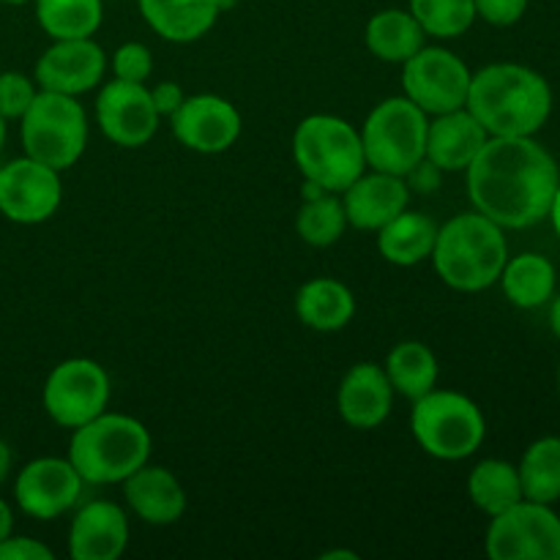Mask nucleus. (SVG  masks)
I'll return each instance as SVG.
<instances>
[{
    "instance_id": "1",
    "label": "nucleus",
    "mask_w": 560,
    "mask_h": 560,
    "mask_svg": "<svg viewBox=\"0 0 560 560\" xmlns=\"http://www.w3.org/2000/svg\"><path fill=\"white\" fill-rule=\"evenodd\" d=\"M465 184L476 211L503 230H525L550 217L560 170L534 137H490L465 170Z\"/></svg>"
},
{
    "instance_id": "2",
    "label": "nucleus",
    "mask_w": 560,
    "mask_h": 560,
    "mask_svg": "<svg viewBox=\"0 0 560 560\" xmlns=\"http://www.w3.org/2000/svg\"><path fill=\"white\" fill-rule=\"evenodd\" d=\"M465 109L490 137H534L552 115V88L520 63H490L470 77Z\"/></svg>"
},
{
    "instance_id": "3",
    "label": "nucleus",
    "mask_w": 560,
    "mask_h": 560,
    "mask_svg": "<svg viewBox=\"0 0 560 560\" xmlns=\"http://www.w3.org/2000/svg\"><path fill=\"white\" fill-rule=\"evenodd\" d=\"M509 244L501 224L470 211L438 228L432 262L443 284L457 293H481L501 279Z\"/></svg>"
},
{
    "instance_id": "4",
    "label": "nucleus",
    "mask_w": 560,
    "mask_h": 560,
    "mask_svg": "<svg viewBox=\"0 0 560 560\" xmlns=\"http://www.w3.org/2000/svg\"><path fill=\"white\" fill-rule=\"evenodd\" d=\"M151 432L126 413H98L71 430L69 463L85 485H124L151 457Z\"/></svg>"
},
{
    "instance_id": "5",
    "label": "nucleus",
    "mask_w": 560,
    "mask_h": 560,
    "mask_svg": "<svg viewBox=\"0 0 560 560\" xmlns=\"http://www.w3.org/2000/svg\"><path fill=\"white\" fill-rule=\"evenodd\" d=\"M293 162L306 184L342 195L366 170L361 131L339 115H306L293 131Z\"/></svg>"
},
{
    "instance_id": "6",
    "label": "nucleus",
    "mask_w": 560,
    "mask_h": 560,
    "mask_svg": "<svg viewBox=\"0 0 560 560\" xmlns=\"http://www.w3.org/2000/svg\"><path fill=\"white\" fill-rule=\"evenodd\" d=\"M410 432L430 457L459 463L479 452L487 435V421L470 397L446 388H432L413 402Z\"/></svg>"
},
{
    "instance_id": "7",
    "label": "nucleus",
    "mask_w": 560,
    "mask_h": 560,
    "mask_svg": "<svg viewBox=\"0 0 560 560\" xmlns=\"http://www.w3.org/2000/svg\"><path fill=\"white\" fill-rule=\"evenodd\" d=\"M20 137L25 156L63 173L85 153L88 115L74 96L38 91L20 118Z\"/></svg>"
},
{
    "instance_id": "8",
    "label": "nucleus",
    "mask_w": 560,
    "mask_h": 560,
    "mask_svg": "<svg viewBox=\"0 0 560 560\" xmlns=\"http://www.w3.org/2000/svg\"><path fill=\"white\" fill-rule=\"evenodd\" d=\"M427 124L430 115L408 96H392L375 104L361 126L366 167L408 178L410 170L424 162Z\"/></svg>"
},
{
    "instance_id": "9",
    "label": "nucleus",
    "mask_w": 560,
    "mask_h": 560,
    "mask_svg": "<svg viewBox=\"0 0 560 560\" xmlns=\"http://www.w3.org/2000/svg\"><path fill=\"white\" fill-rule=\"evenodd\" d=\"M485 550L492 560H560V517L547 503L523 498L490 517Z\"/></svg>"
},
{
    "instance_id": "10",
    "label": "nucleus",
    "mask_w": 560,
    "mask_h": 560,
    "mask_svg": "<svg viewBox=\"0 0 560 560\" xmlns=\"http://www.w3.org/2000/svg\"><path fill=\"white\" fill-rule=\"evenodd\" d=\"M109 375L93 359H66L44 381L42 402L49 419L66 430H77L96 419L109 405Z\"/></svg>"
},
{
    "instance_id": "11",
    "label": "nucleus",
    "mask_w": 560,
    "mask_h": 560,
    "mask_svg": "<svg viewBox=\"0 0 560 560\" xmlns=\"http://www.w3.org/2000/svg\"><path fill=\"white\" fill-rule=\"evenodd\" d=\"M474 71L446 47H421L402 63V96L427 115L463 109Z\"/></svg>"
},
{
    "instance_id": "12",
    "label": "nucleus",
    "mask_w": 560,
    "mask_h": 560,
    "mask_svg": "<svg viewBox=\"0 0 560 560\" xmlns=\"http://www.w3.org/2000/svg\"><path fill=\"white\" fill-rule=\"evenodd\" d=\"M63 200L58 170L31 156L0 167V213L16 224H42L55 217Z\"/></svg>"
},
{
    "instance_id": "13",
    "label": "nucleus",
    "mask_w": 560,
    "mask_h": 560,
    "mask_svg": "<svg viewBox=\"0 0 560 560\" xmlns=\"http://www.w3.org/2000/svg\"><path fill=\"white\" fill-rule=\"evenodd\" d=\"M162 115L153 107L145 82L109 80L96 96V124L109 142L142 148L156 137Z\"/></svg>"
},
{
    "instance_id": "14",
    "label": "nucleus",
    "mask_w": 560,
    "mask_h": 560,
    "mask_svg": "<svg viewBox=\"0 0 560 560\" xmlns=\"http://www.w3.org/2000/svg\"><path fill=\"white\" fill-rule=\"evenodd\" d=\"M82 476L77 474L69 457H38L31 459L25 468L16 474L14 498L16 506L33 520H58L60 514L71 512L80 503Z\"/></svg>"
},
{
    "instance_id": "15",
    "label": "nucleus",
    "mask_w": 560,
    "mask_h": 560,
    "mask_svg": "<svg viewBox=\"0 0 560 560\" xmlns=\"http://www.w3.org/2000/svg\"><path fill=\"white\" fill-rule=\"evenodd\" d=\"M175 140L195 153L217 156L238 142L244 120L233 102L217 93H195L170 118Z\"/></svg>"
},
{
    "instance_id": "16",
    "label": "nucleus",
    "mask_w": 560,
    "mask_h": 560,
    "mask_svg": "<svg viewBox=\"0 0 560 560\" xmlns=\"http://www.w3.org/2000/svg\"><path fill=\"white\" fill-rule=\"evenodd\" d=\"M107 55L91 38H58L38 58L33 80L38 91L63 93L80 98L82 93L102 85L107 74Z\"/></svg>"
},
{
    "instance_id": "17",
    "label": "nucleus",
    "mask_w": 560,
    "mask_h": 560,
    "mask_svg": "<svg viewBox=\"0 0 560 560\" xmlns=\"http://www.w3.org/2000/svg\"><path fill=\"white\" fill-rule=\"evenodd\" d=\"M410 202L408 180L399 175L370 170L361 173L348 189L342 191V206L348 224L364 233H377L383 224L402 213Z\"/></svg>"
},
{
    "instance_id": "18",
    "label": "nucleus",
    "mask_w": 560,
    "mask_h": 560,
    "mask_svg": "<svg viewBox=\"0 0 560 560\" xmlns=\"http://www.w3.org/2000/svg\"><path fill=\"white\" fill-rule=\"evenodd\" d=\"M394 388L386 370L372 361H361L345 372L337 388L339 419L353 430H375L392 416Z\"/></svg>"
},
{
    "instance_id": "19",
    "label": "nucleus",
    "mask_w": 560,
    "mask_h": 560,
    "mask_svg": "<svg viewBox=\"0 0 560 560\" xmlns=\"http://www.w3.org/2000/svg\"><path fill=\"white\" fill-rule=\"evenodd\" d=\"M129 545V520L113 501H91L77 509L69 528V556L74 560H118Z\"/></svg>"
},
{
    "instance_id": "20",
    "label": "nucleus",
    "mask_w": 560,
    "mask_h": 560,
    "mask_svg": "<svg viewBox=\"0 0 560 560\" xmlns=\"http://www.w3.org/2000/svg\"><path fill=\"white\" fill-rule=\"evenodd\" d=\"M487 140V129L465 107L432 115L427 124L424 159L441 173H465Z\"/></svg>"
},
{
    "instance_id": "21",
    "label": "nucleus",
    "mask_w": 560,
    "mask_h": 560,
    "mask_svg": "<svg viewBox=\"0 0 560 560\" xmlns=\"http://www.w3.org/2000/svg\"><path fill=\"white\" fill-rule=\"evenodd\" d=\"M126 506L148 525H173L186 512V492L173 470L162 465H142L124 481Z\"/></svg>"
},
{
    "instance_id": "22",
    "label": "nucleus",
    "mask_w": 560,
    "mask_h": 560,
    "mask_svg": "<svg viewBox=\"0 0 560 560\" xmlns=\"http://www.w3.org/2000/svg\"><path fill=\"white\" fill-rule=\"evenodd\" d=\"M137 9L164 42L191 44L217 25L224 5L222 0H137Z\"/></svg>"
},
{
    "instance_id": "23",
    "label": "nucleus",
    "mask_w": 560,
    "mask_h": 560,
    "mask_svg": "<svg viewBox=\"0 0 560 560\" xmlns=\"http://www.w3.org/2000/svg\"><path fill=\"white\" fill-rule=\"evenodd\" d=\"M355 315L353 290L331 277H315L295 293V317L306 328L320 334L339 331Z\"/></svg>"
},
{
    "instance_id": "24",
    "label": "nucleus",
    "mask_w": 560,
    "mask_h": 560,
    "mask_svg": "<svg viewBox=\"0 0 560 560\" xmlns=\"http://www.w3.org/2000/svg\"><path fill=\"white\" fill-rule=\"evenodd\" d=\"M435 238L438 224L427 213L405 208L402 213H397L392 222L377 230V252L392 266L410 268L430 260L432 249H435Z\"/></svg>"
},
{
    "instance_id": "25",
    "label": "nucleus",
    "mask_w": 560,
    "mask_h": 560,
    "mask_svg": "<svg viewBox=\"0 0 560 560\" xmlns=\"http://www.w3.org/2000/svg\"><path fill=\"white\" fill-rule=\"evenodd\" d=\"M424 38L427 33L421 31L416 16L402 9L377 11V14H372V20L366 22L364 31L366 49H370L377 60H383V63L399 66H402L410 55H416L424 47Z\"/></svg>"
},
{
    "instance_id": "26",
    "label": "nucleus",
    "mask_w": 560,
    "mask_h": 560,
    "mask_svg": "<svg viewBox=\"0 0 560 560\" xmlns=\"http://www.w3.org/2000/svg\"><path fill=\"white\" fill-rule=\"evenodd\" d=\"M383 370H386L394 394L410 399V402L430 394L438 386V375H441L438 355L432 353V348H427L424 342H416V339L394 345L388 350Z\"/></svg>"
},
{
    "instance_id": "27",
    "label": "nucleus",
    "mask_w": 560,
    "mask_h": 560,
    "mask_svg": "<svg viewBox=\"0 0 560 560\" xmlns=\"http://www.w3.org/2000/svg\"><path fill=\"white\" fill-rule=\"evenodd\" d=\"M498 282L503 284V293L514 306L539 310L556 293V266L545 255L525 252L506 260Z\"/></svg>"
},
{
    "instance_id": "28",
    "label": "nucleus",
    "mask_w": 560,
    "mask_h": 560,
    "mask_svg": "<svg viewBox=\"0 0 560 560\" xmlns=\"http://www.w3.org/2000/svg\"><path fill=\"white\" fill-rule=\"evenodd\" d=\"M468 495L470 503L487 517L506 512L514 503L523 501L517 468L506 459H481L468 476Z\"/></svg>"
},
{
    "instance_id": "29",
    "label": "nucleus",
    "mask_w": 560,
    "mask_h": 560,
    "mask_svg": "<svg viewBox=\"0 0 560 560\" xmlns=\"http://www.w3.org/2000/svg\"><path fill=\"white\" fill-rule=\"evenodd\" d=\"M36 20L52 42L58 38H91L102 27V0H33Z\"/></svg>"
},
{
    "instance_id": "30",
    "label": "nucleus",
    "mask_w": 560,
    "mask_h": 560,
    "mask_svg": "<svg viewBox=\"0 0 560 560\" xmlns=\"http://www.w3.org/2000/svg\"><path fill=\"white\" fill-rule=\"evenodd\" d=\"M517 474L523 498L547 506L560 501V438H539L530 443Z\"/></svg>"
},
{
    "instance_id": "31",
    "label": "nucleus",
    "mask_w": 560,
    "mask_h": 560,
    "mask_svg": "<svg viewBox=\"0 0 560 560\" xmlns=\"http://www.w3.org/2000/svg\"><path fill=\"white\" fill-rule=\"evenodd\" d=\"M345 228H348V217H345L342 197L334 191H320L301 202L299 217H295V233L304 244L326 249L342 238Z\"/></svg>"
},
{
    "instance_id": "32",
    "label": "nucleus",
    "mask_w": 560,
    "mask_h": 560,
    "mask_svg": "<svg viewBox=\"0 0 560 560\" xmlns=\"http://www.w3.org/2000/svg\"><path fill=\"white\" fill-rule=\"evenodd\" d=\"M410 14L427 36L457 38L476 22L474 0H410Z\"/></svg>"
},
{
    "instance_id": "33",
    "label": "nucleus",
    "mask_w": 560,
    "mask_h": 560,
    "mask_svg": "<svg viewBox=\"0 0 560 560\" xmlns=\"http://www.w3.org/2000/svg\"><path fill=\"white\" fill-rule=\"evenodd\" d=\"M38 85L22 71H0V118L20 120L36 98Z\"/></svg>"
},
{
    "instance_id": "34",
    "label": "nucleus",
    "mask_w": 560,
    "mask_h": 560,
    "mask_svg": "<svg viewBox=\"0 0 560 560\" xmlns=\"http://www.w3.org/2000/svg\"><path fill=\"white\" fill-rule=\"evenodd\" d=\"M109 69H113L115 80L145 82L153 71V55L145 44L126 42L113 52Z\"/></svg>"
},
{
    "instance_id": "35",
    "label": "nucleus",
    "mask_w": 560,
    "mask_h": 560,
    "mask_svg": "<svg viewBox=\"0 0 560 560\" xmlns=\"http://www.w3.org/2000/svg\"><path fill=\"white\" fill-rule=\"evenodd\" d=\"M476 16L495 27L517 25L523 14L528 11V0H474Z\"/></svg>"
},
{
    "instance_id": "36",
    "label": "nucleus",
    "mask_w": 560,
    "mask_h": 560,
    "mask_svg": "<svg viewBox=\"0 0 560 560\" xmlns=\"http://www.w3.org/2000/svg\"><path fill=\"white\" fill-rule=\"evenodd\" d=\"M55 552L31 536H14L0 541V560H52Z\"/></svg>"
},
{
    "instance_id": "37",
    "label": "nucleus",
    "mask_w": 560,
    "mask_h": 560,
    "mask_svg": "<svg viewBox=\"0 0 560 560\" xmlns=\"http://www.w3.org/2000/svg\"><path fill=\"white\" fill-rule=\"evenodd\" d=\"M151 91V98H153V107H156V113L162 115V118H173L175 109L184 104L186 93L184 88L178 85V82L173 80H164V82H156L153 88H148Z\"/></svg>"
},
{
    "instance_id": "38",
    "label": "nucleus",
    "mask_w": 560,
    "mask_h": 560,
    "mask_svg": "<svg viewBox=\"0 0 560 560\" xmlns=\"http://www.w3.org/2000/svg\"><path fill=\"white\" fill-rule=\"evenodd\" d=\"M11 534H14V512H11L9 503L0 498V541L9 539Z\"/></svg>"
},
{
    "instance_id": "39",
    "label": "nucleus",
    "mask_w": 560,
    "mask_h": 560,
    "mask_svg": "<svg viewBox=\"0 0 560 560\" xmlns=\"http://www.w3.org/2000/svg\"><path fill=\"white\" fill-rule=\"evenodd\" d=\"M9 470H11V448H9V443L0 438V485L5 481Z\"/></svg>"
},
{
    "instance_id": "40",
    "label": "nucleus",
    "mask_w": 560,
    "mask_h": 560,
    "mask_svg": "<svg viewBox=\"0 0 560 560\" xmlns=\"http://www.w3.org/2000/svg\"><path fill=\"white\" fill-rule=\"evenodd\" d=\"M550 219H552V228H556V233H558V238H560V186H558V191H556V200H552Z\"/></svg>"
},
{
    "instance_id": "41",
    "label": "nucleus",
    "mask_w": 560,
    "mask_h": 560,
    "mask_svg": "<svg viewBox=\"0 0 560 560\" xmlns=\"http://www.w3.org/2000/svg\"><path fill=\"white\" fill-rule=\"evenodd\" d=\"M550 326L552 331H556V337L560 339V295L556 301H552V310H550Z\"/></svg>"
},
{
    "instance_id": "42",
    "label": "nucleus",
    "mask_w": 560,
    "mask_h": 560,
    "mask_svg": "<svg viewBox=\"0 0 560 560\" xmlns=\"http://www.w3.org/2000/svg\"><path fill=\"white\" fill-rule=\"evenodd\" d=\"M320 558H323V560H331V558H355V552H348V550H337V552H323Z\"/></svg>"
},
{
    "instance_id": "43",
    "label": "nucleus",
    "mask_w": 560,
    "mask_h": 560,
    "mask_svg": "<svg viewBox=\"0 0 560 560\" xmlns=\"http://www.w3.org/2000/svg\"><path fill=\"white\" fill-rule=\"evenodd\" d=\"M5 135H9V126H5V118H0V151L5 145Z\"/></svg>"
},
{
    "instance_id": "44",
    "label": "nucleus",
    "mask_w": 560,
    "mask_h": 560,
    "mask_svg": "<svg viewBox=\"0 0 560 560\" xmlns=\"http://www.w3.org/2000/svg\"><path fill=\"white\" fill-rule=\"evenodd\" d=\"M0 3H5V5H25V3H33V0H0Z\"/></svg>"
},
{
    "instance_id": "45",
    "label": "nucleus",
    "mask_w": 560,
    "mask_h": 560,
    "mask_svg": "<svg viewBox=\"0 0 560 560\" xmlns=\"http://www.w3.org/2000/svg\"><path fill=\"white\" fill-rule=\"evenodd\" d=\"M235 3V0H222V5H224V9H228V5H233Z\"/></svg>"
},
{
    "instance_id": "46",
    "label": "nucleus",
    "mask_w": 560,
    "mask_h": 560,
    "mask_svg": "<svg viewBox=\"0 0 560 560\" xmlns=\"http://www.w3.org/2000/svg\"><path fill=\"white\" fill-rule=\"evenodd\" d=\"M558 392H560V366H558Z\"/></svg>"
}]
</instances>
